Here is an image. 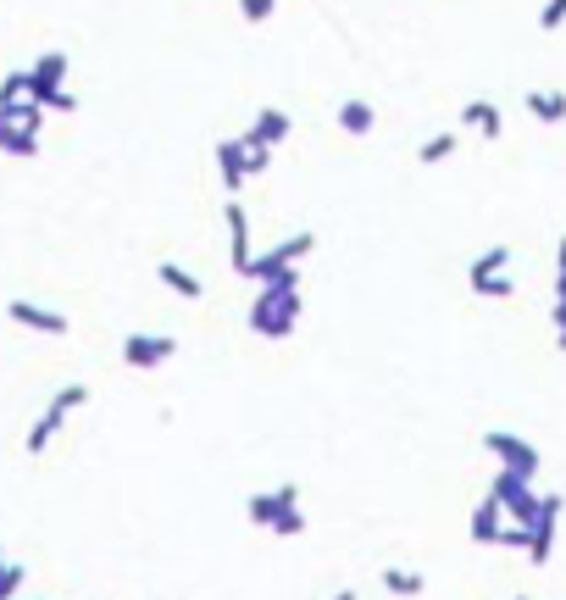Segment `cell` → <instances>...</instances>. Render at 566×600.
I'll list each match as a JSON object with an SVG mask.
<instances>
[{"instance_id": "1", "label": "cell", "mask_w": 566, "mask_h": 600, "mask_svg": "<svg viewBox=\"0 0 566 600\" xmlns=\"http://www.w3.org/2000/svg\"><path fill=\"white\" fill-rule=\"evenodd\" d=\"M300 312H306V289H300V273H284L278 284H261L250 312H245V328L256 339H289L300 328Z\"/></svg>"}, {"instance_id": "2", "label": "cell", "mask_w": 566, "mask_h": 600, "mask_svg": "<svg viewBox=\"0 0 566 600\" xmlns=\"http://www.w3.org/2000/svg\"><path fill=\"white\" fill-rule=\"evenodd\" d=\"M79 406H90V384H62L51 400H45V411L34 417V428L23 434V450L29 456H45L51 445H56V434L68 428V417L79 411Z\"/></svg>"}, {"instance_id": "3", "label": "cell", "mask_w": 566, "mask_h": 600, "mask_svg": "<svg viewBox=\"0 0 566 600\" xmlns=\"http://www.w3.org/2000/svg\"><path fill=\"white\" fill-rule=\"evenodd\" d=\"M40 129H45V106L40 101L0 106V151H7V156H40Z\"/></svg>"}, {"instance_id": "4", "label": "cell", "mask_w": 566, "mask_h": 600, "mask_svg": "<svg viewBox=\"0 0 566 600\" xmlns=\"http://www.w3.org/2000/svg\"><path fill=\"white\" fill-rule=\"evenodd\" d=\"M311 251H317V234H289V240H278V245L256 251L250 278H256V284H278L284 273H300V262H306Z\"/></svg>"}, {"instance_id": "5", "label": "cell", "mask_w": 566, "mask_h": 600, "mask_svg": "<svg viewBox=\"0 0 566 600\" xmlns=\"http://www.w3.org/2000/svg\"><path fill=\"white\" fill-rule=\"evenodd\" d=\"M483 450L500 461V472H516V478H538V445L522 439V434H505V428H488L483 434Z\"/></svg>"}, {"instance_id": "6", "label": "cell", "mask_w": 566, "mask_h": 600, "mask_svg": "<svg viewBox=\"0 0 566 600\" xmlns=\"http://www.w3.org/2000/svg\"><path fill=\"white\" fill-rule=\"evenodd\" d=\"M178 356V334H151V328H134L123 339V367L128 373H156Z\"/></svg>"}, {"instance_id": "7", "label": "cell", "mask_w": 566, "mask_h": 600, "mask_svg": "<svg viewBox=\"0 0 566 600\" xmlns=\"http://www.w3.org/2000/svg\"><path fill=\"white\" fill-rule=\"evenodd\" d=\"M488 495L505 506V517H511L516 528H533V517H538V506H544V495L533 489V478H516V472H494Z\"/></svg>"}, {"instance_id": "8", "label": "cell", "mask_w": 566, "mask_h": 600, "mask_svg": "<svg viewBox=\"0 0 566 600\" xmlns=\"http://www.w3.org/2000/svg\"><path fill=\"white\" fill-rule=\"evenodd\" d=\"M295 511H300V484L256 489V495L245 500V517H250L256 528H267V533H278V522H284V517H295Z\"/></svg>"}, {"instance_id": "9", "label": "cell", "mask_w": 566, "mask_h": 600, "mask_svg": "<svg viewBox=\"0 0 566 600\" xmlns=\"http://www.w3.org/2000/svg\"><path fill=\"white\" fill-rule=\"evenodd\" d=\"M223 228H228V267H234L239 278H250V267H256V240H250V212H245V201H228V206H223Z\"/></svg>"}, {"instance_id": "10", "label": "cell", "mask_w": 566, "mask_h": 600, "mask_svg": "<svg viewBox=\"0 0 566 600\" xmlns=\"http://www.w3.org/2000/svg\"><path fill=\"white\" fill-rule=\"evenodd\" d=\"M560 511H566V500H560V495H544V506H538V517H533V528H527V561H533V567H544V561L555 556Z\"/></svg>"}, {"instance_id": "11", "label": "cell", "mask_w": 566, "mask_h": 600, "mask_svg": "<svg viewBox=\"0 0 566 600\" xmlns=\"http://www.w3.org/2000/svg\"><path fill=\"white\" fill-rule=\"evenodd\" d=\"M7 317L18 323V328H29V334H51V339H62L73 323H68V312H56V306H40V301H12L7 306Z\"/></svg>"}, {"instance_id": "12", "label": "cell", "mask_w": 566, "mask_h": 600, "mask_svg": "<svg viewBox=\"0 0 566 600\" xmlns=\"http://www.w3.org/2000/svg\"><path fill=\"white\" fill-rule=\"evenodd\" d=\"M505 528H511V517H505V506H500L494 495H483V500L472 506V517H466V533H472V545H494V550H500Z\"/></svg>"}, {"instance_id": "13", "label": "cell", "mask_w": 566, "mask_h": 600, "mask_svg": "<svg viewBox=\"0 0 566 600\" xmlns=\"http://www.w3.org/2000/svg\"><path fill=\"white\" fill-rule=\"evenodd\" d=\"M68 68H73V62H68L62 51H45V57L29 68V79H34V101H40V106H45L51 95H62V90H68Z\"/></svg>"}, {"instance_id": "14", "label": "cell", "mask_w": 566, "mask_h": 600, "mask_svg": "<svg viewBox=\"0 0 566 600\" xmlns=\"http://www.w3.org/2000/svg\"><path fill=\"white\" fill-rule=\"evenodd\" d=\"M217 173H223V190H228V201L250 184V162H245V140H223L217 145Z\"/></svg>"}, {"instance_id": "15", "label": "cell", "mask_w": 566, "mask_h": 600, "mask_svg": "<svg viewBox=\"0 0 566 600\" xmlns=\"http://www.w3.org/2000/svg\"><path fill=\"white\" fill-rule=\"evenodd\" d=\"M461 129H472V134H483V140H500V134H505V118H500L494 101H466V106H461Z\"/></svg>"}, {"instance_id": "16", "label": "cell", "mask_w": 566, "mask_h": 600, "mask_svg": "<svg viewBox=\"0 0 566 600\" xmlns=\"http://www.w3.org/2000/svg\"><path fill=\"white\" fill-rule=\"evenodd\" d=\"M500 273H511V245H488L483 256H472L466 289H477V284H488V278H500Z\"/></svg>"}, {"instance_id": "17", "label": "cell", "mask_w": 566, "mask_h": 600, "mask_svg": "<svg viewBox=\"0 0 566 600\" xmlns=\"http://www.w3.org/2000/svg\"><path fill=\"white\" fill-rule=\"evenodd\" d=\"M527 118L544 129L566 123V90H527Z\"/></svg>"}, {"instance_id": "18", "label": "cell", "mask_w": 566, "mask_h": 600, "mask_svg": "<svg viewBox=\"0 0 566 600\" xmlns=\"http://www.w3.org/2000/svg\"><path fill=\"white\" fill-rule=\"evenodd\" d=\"M289 129H295V123H289V112H284V106H261V112H256V123H250V134H256L261 145H272V151L289 140Z\"/></svg>"}, {"instance_id": "19", "label": "cell", "mask_w": 566, "mask_h": 600, "mask_svg": "<svg viewBox=\"0 0 566 600\" xmlns=\"http://www.w3.org/2000/svg\"><path fill=\"white\" fill-rule=\"evenodd\" d=\"M156 278H162L178 301H206V284H200L189 267H178V262H156Z\"/></svg>"}, {"instance_id": "20", "label": "cell", "mask_w": 566, "mask_h": 600, "mask_svg": "<svg viewBox=\"0 0 566 600\" xmlns=\"http://www.w3.org/2000/svg\"><path fill=\"white\" fill-rule=\"evenodd\" d=\"M378 583H383L394 600H416V594H428V578H422L416 567H383Z\"/></svg>"}, {"instance_id": "21", "label": "cell", "mask_w": 566, "mask_h": 600, "mask_svg": "<svg viewBox=\"0 0 566 600\" xmlns=\"http://www.w3.org/2000/svg\"><path fill=\"white\" fill-rule=\"evenodd\" d=\"M333 123H339V129H344L350 140H367V134L378 129V112H372L367 101H344V106L333 112Z\"/></svg>"}, {"instance_id": "22", "label": "cell", "mask_w": 566, "mask_h": 600, "mask_svg": "<svg viewBox=\"0 0 566 600\" xmlns=\"http://www.w3.org/2000/svg\"><path fill=\"white\" fill-rule=\"evenodd\" d=\"M23 589H29V567L0 550V600H23Z\"/></svg>"}, {"instance_id": "23", "label": "cell", "mask_w": 566, "mask_h": 600, "mask_svg": "<svg viewBox=\"0 0 566 600\" xmlns=\"http://www.w3.org/2000/svg\"><path fill=\"white\" fill-rule=\"evenodd\" d=\"M455 145H461L455 134H428V140L416 145V162H422V167H439V162H450V156H455Z\"/></svg>"}, {"instance_id": "24", "label": "cell", "mask_w": 566, "mask_h": 600, "mask_svg": "<svg viewBox=\"0 0 566 600\" xmlns=\"http://www.w3.org/2000/svg\"><path fill=\"white\" fill-rule=\"evenodd\" d=\"M245 140V162H250V179H261L267 167H272V145H261L256 134H239Z\"/></svg>"}, {"instance_id": "25", "label": "cell", "mask_w": 566, "mask_h": 600, "mask_svg": "<svg viewBox=\"0 0 566 600\" xmlns=\"http://www.w3.org/2000/svg\"><path fill=\"white\" fill-rule=\"evenodd\" d=\"M472 295H477V301H511V295H516V278H511V273H500V278H488V284H477Z\"/></svg>"}, {"instance_id": "26", "label": "cell", "mask_w": 566, "mask_h": 600, "mask_svg": "<svg viewBox=\"0 0 566 600\" xmlns=\"http://www.w3.org/2000/svg\"><path fill=\"white\" fill-rule=\"evenodd\" d=\"M272 12H278V0H239V18L245 23H267Z\"/></svg>"}, {"instance_id": "27", "label": "cell", "mask_w": 566, "mask_h": 600, "mask_svg": "<svg viewBox=\"0 0 566 600\" xmlns=\"http://www.w3.org/2000/svg\"><path fill=\"white\" fill-rule=\"evenodd\" d=\"M560 23H566V0H544V12H538V29H544V34H555Z\"/></svg>"}, {"instance_id": "28", "label": "cell", "mask_w": 566, "mask_h": 600, "mask_svg": "<svg viewBox=\"0 0 566 600\" xmlns=\"http://www.w3.org/2000/svg\"><path fill=\"white\" fill-rule=\"evenodd\" d=\"M549 328H555V350H566V301H555V312H549Z\"/></svg>"}, {"instance_id": "29", "label": "cell", "mask_w": 566, "mask_h": 600, "mask_svg": "<svg viewBox=\"0 0 566 600\" xmlns=\"http://www.w3.org/2000/svg\"><path fill=\"white\" fill-rule=\"evenodd\" d=\"M45 112H79V95H73V90H62V95H51V101H45Z\"/></svg>"}, {"instance_id": "30", "label": "cell", "mask_w": 566, "mask_h": 600, "mask_svg": "<svg viewBox=\"0 0 566 600\" xmlns=\"http://www.w3.org/2000/svg\"><path fill=\"white\" fill-rule=\"evenodd\" d=\"M566 267V234H560V245H555V273Z\"/></svg>"}, {"instance_id": "31", "label": "cell", "mask_w": 566, "mask_h": 600, "mask_svg": "<svg viewBox=\"0 0 566 600\" xmlns=\"http://www.w3.org/2000/svg\"><path fill=\"white\" fill-rule=\"evenodd\" d=\"M555 301H566V267L555 273Z\"/></svg>"}, {"instance_id": "32", "label": "cell", "mask_w": 566, "mask_h": 600, "mask_svg": "<svg viewBox=\"0 0 566 600\" xmlns=\"http://www.w3.org/2000/svg\"><path fill=\"white\" fill-rule=\"evenodd\" d=\"M328 600H361V594H356V589H339V594H328Z\"/></svg>"}, {"instance_id": "33", "label": "cell", "mask_w": 566, "mask_h": 600, "mask_svg": "<svg viewBox=\"0 0 566 600\" xmlns=\"http://www.w3.org/2000/svg\"><path fill=\"white\" fill-rule=\"evenodd\" d=\"M511 600H527V594H511Z\"/></svg>"}, {"instance_id": "34", "label": "cell", "mask_w": 566, "mask_h": 600, "mask_svg": "<svg viewBox=\"0 0 566 600\" xmlns=\"http://www.w3.org/2000/svg\"><path fill=\"white\" fill-rule=\"evenodd\" d=\"M23 600H40V594H23Z\"/></svg>"}]
</instances>
